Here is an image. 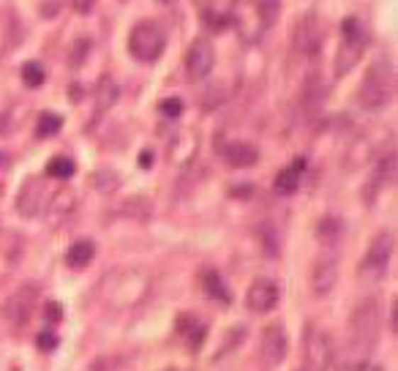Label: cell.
<instances>
[{
	"label": "cell",
	"mask_w": 398,
	"mask_h": 371,
	"mask_svg": "<svg viewBox=\"0 0 398 371\" xmlns=\"http://www.w3.org/2000/svg\"><path fill=\"white\" fill-rule=\"evenodd\" d=\"M150 289H153V279H150L148 270H142V267H115V270L101 276L96 295L106 309L126 311V309H137L148 301Z\"/></svg>",
	"instance_id": "6da1fadb"
},
{
	"label": "cell",
	"mask_w": 398,
	"mask_h": 371,
	"mask_svg": "<svg viewBox=\"0 0 398 371\" xmlns=\"http://www.w3.org/2000/svg\"><path fill=\"white\" fill-rule=\"evenodd\" d=\"M382 309L377 298H363L352 309L346 325V344L355 355H368L380 341Z\"/></svg>",
	"instance_id": "7a4b0ae2"
},
{
	"label": "cell",
	"mask_w": 398,
	"mask_h": 371,
	"mask_svg": "<svg viewBox=\"0 0 398 371\" xmlns=\"http://www.w3.org/2000/svg\"><path fill=\"white\" fill-rule=\"evenodd\" d=\"M393 96V66L387 57H380L371 69L365 71L363 82H360V106L368 109V112H377V109H385L387 101Z\"/></svg>",
	"instance_id": "3957f363"
},
{
	"label": "cell",
	"mask_w": 398,
	"mask_h": 371,
	"mask_svg": "<svg viewBox=\"0 0 398 371\" xmlns=\"http://www.w3.org/2000/svg\"><path fill=\"white\" fill-rule=\"evenodd\" d=\"M336 360L333 336L319 325H306L303 331V363L309 371H330Z\"/></svg>",
	"instance_id": "277c9868"
},
{
	"label": "cell",
	"mask_w": 398,
	"mask_h": 371,
	"mask_svg": "<svg viewBox=\"0 0 398 371\" xmlns=\"http://www.w3.org/2000/svg\"><path fill=\"white\" fill-rule=\"evenodd\" d=\"M365 31L360 25V19L346 17L344 25H341V47H338V55H336V74L344 77L355 69V63L363 57L365 50Z\"/></svg>",
	"instance_id": "5b68a950"
},
{
	"label": "cell",
	"mask_w": 398,
	"mask_h": 371,
	"mask_svg": "<svg viewBox=\"0 0 398 371\" xmlns=\"http://www.w3.org/2000/svg\"><path fill=\"white\" fill-rule=\"evenodd\" d=\"M164 47H167V35H164V31L158 28L156 22H139L137 28L131 31V35H128V50L142 63L158 60L161 52H164Z\"/></svg>",
	"instance_id": "8992f818"
},
{
	"label": "cell",
	"mask_w": 398,
	"mask_h": 371,
	"mask_svg": "<svg viewBox=\"0 0 398 371\" xmlns=\"http://www.w3.org/2000/svg\"><path fill=\"white\" fill-rule=\"evenodd\" d=\"M393 232L382 230L374 240H371V246L365 251L363 262H360V276H363L365 282H380L385 279V273H387V265H390V257H393Z\"/></svg>",
	"instance_id": "52a82bcc"
},
{
	"label": "cell",
	"mask_w": 398,
	"mask_h": 371,
	"mask_svg": "<svg viewBox=\"0 0 398 371\" xmlns=\"http://www.w3.org/2000/svg\"><path fill=\"white\" fill-rule=\"evenodd\" d=\"M229 22L238 28V33L245 44H257L265 33V22H262L260 9L254 0H235L232 11H229Z\"/></svg>",
	"instance_id": "ba28073f"
},
{
	"label": "cell",
	"mask_w": 398,
	"mask_h": 371,
	"mask_svg": "<svg viewBox=\"0 0 398 371\" xmlns=\"http://www.w3.org/2000/svg\"><path fill=\"white\" fill-rule=\"evenodd\" d=\"M216 66V50L208 38H197L189 47V55H186V77L189 82H202L208 79L210 71Z\"/></svg>",
	"instance_id": "9c48e42d"
},
{
	"label": "cell",
	"mask_w": 398,
	"mask_h": 371,
	"mask_svg": "<svg viewBox=\"0 0 398 371\" xmlns=\"http://www.w3.org/2000/svg\"><path fill=\"white\" fill-rule=\"evenodd\" d=\"M35 303H38V287L35 284H25V287H19L17 292L6 301V306H3V317L9 319L11 325H25L28 319H31V314L35 311Z\"/></svg>",
	"instance_id": "30bf717a"
},
{
	"label": "cell",
	"mask_w": 398,
	"mask_h": 371,
	"mask_svg": "<svg viewBox=\"0 0 398 371\" xmlns=\"http://www.w3.org/2000/svg\"><path fill=\"white\" fill-rule=\"evenodd\" d=\"M47 202H50V192H47V183L44 177H28L19 189L17 196V211L19 216H28L33 218L38 213L47 211Z\"/></svg>",
	"instance_id": "8fae6325"
},
{
	"label": "cell",
	"mask_w": 398,
	"mask_h": 371,
	"mask_svg": "<svg viewBox=\"0 0 398 371\" xmlns=\"http://www.w3.org/2000/svg\"><path fill=\"white\" fill-rule=\"evenodd\" d=\"M287 347H289V338L284 333V328L281 325H267L265 331H262V344H260V353H262V360H265V366L267 369H276L278 363L287 358Z\"/></svg>",
	"instance_id": "7c38bea8"
},
{
	"label": "cell",
	"mask_w": 398,
	"mask_h": 371,
	"mask_svg": "<svg viewBox=\"0 0 398 371\" xmlns=\"http://www.w3.org/2000/svg\"><path fill=\"white\" fill-rule=\"evenodd\" d=\"M245 306L254 314H267L278 306V284L270 279H257L245 292Z\"/></svg>",
	"instance_id": "4fadbf2b"
},
{
	"label": "cell",
	"mask_w": 398,
	"mask_h": 371,
	"mask_svg": "<svg viewBox=\"0 0 398 371\" xmlns=\"http://www.w3.org/2000/svg\"><path fill=\"white\" fill-rule=\"evenodd\" d=\"M294 47L300 55H316L322 47V25L316 14H306V17L297 22V31H294Z\"/></svg>",
	"instance_id": "5bb4252c"
},
{
	"label": "cell",
	"mask_w": 398,
	"mask_h": 371,
	"mask_svg": "<svg viewBox=\"0 0 398 371\" xmlns=\"http://www.w3.org/2000/svg\"><path fill=\"white\" fill-rule=\"evenodd\" d=\"M338 282V260L336 257H319L316 262H314V270H311V289L314 295H319V298H325L333 292V287Z\"/></svg>",
	"instance_id": "9a60e30c"
},
{
	"label": "cell",
	"mask_w": 398,
	"mask_h": 371,
	"mask_svg": "<svg viewBox=\"0 0 398 371\" xmlns=\"http://www.w3.org/2000/svg\"><path fill=\"white\" fill-rule=\"evenodd\" d=\"M197 150H199L197 134L194 131H180L170 142V164L183 170V167H189L191 161L197 159Z\"/></svg>",
	"instance_id": "2e32d148"
},
{
	"label": "cell",
	"mask_w": 398,
	"mask_h": 371,
	"mask_svg": "<svg viewBox=\"0 0 398 371\" xmlns=\"http://www.w3.org/2000/svg\"><path fill=\"white\" fill-rule=\"evenodd\" d=\"M77 208V196L71 194L69 189H57L50 194V202H47V221L52 224V227H60L66 218H69L71 213Z\"/></svg>",
	"instance_id": "e0dca14e"
},
{
	"label": "cell",
	"mask_w": 398,
	"mask_h": 371,
	"mask_svg": "<svg viewBox=\"0 0 398 371\" xmlns=\"http://www.w3.org/2000/svg\"><path fill=\"white\" fill-rule=\"evenodd\" d=\"M393 172H396V159H393V153H385L382 159H377L374 175H371L368 186H365V202H368V205H371L374 196L382 192V186H387V183L393 180Z\"/></svg>",
	"instance_id": "ac0fdd59"
},
{
	"label": "cell",
	"mask_w": 398,
	"mask_h": 371,
	"mask_svg": "<svg viewBox=\"0 0 398 371\" xmlns=\"http://www.w3.org/2000/svg\"><path fill=\"white\" fill-rule=\"evenodd\" d=\"M221 156H224L226 164L245 170V167H254L260 161V150L251 142H229V145L221 148Z\"/></svg>",
	"instance_id": "d6986e66"
},
{
	"label": "cell",
	"mask_w": 398,
	"mask_h": 371,
	"mask_svg": "<svg viewBox=\"0 0 398 371\" xmlns=\"http://www.w3.org/2000/svg\"><path fill=\"white\" fill-rule=\"evenodd\" d=\"M306 172V159H294L289 167H284L276 177V192L278 194H294L300 186V177Z\"/></svg>",
	"instance_id": "ffe728a7"
},
{
	"label": "cell",
	"mask_w": 398,
	"mask_h": 371,
	"mask_svg": "<svg viewBox=\"0 0 398 371\" xmlns=\"http://www.w3.org/2000/svg\"><path fill=\"white\" fill-rule=\"evenodd\" d=\"M118 96H121V90H118V82L112 79V77H101L99 79V85L93 90V99H96V109L99 112H106V109H112L115 101H118Z\"/></svg>",
	"instance_id": "44dd1931"
},
{
	"label": "cell",
	"mask_w": 398,
	"mask_h": 371,
	"mask_svg": "<svg viewBox=\"0 0 398 371\" xmlns=\"http://www.w3.org/2000/svg\"><path fill=\"white\" fill-rule=\"evenodd\" d=\"M177 331L186 336V341L191 344V350H197L202 341H205V333H208V328L199 322V319H194L191 314H183V317H177Z\"/></svg>",
	"instance_id": "7402d4cb"
},
{
	"label": "cell",
	"mask_w": 398,
	"mask_h": 371,
	"mask_svg": "<svg viewBox=\"0 0 398 371\" xmlns=\"http://www.w3.org/2000/svg\"><path fill=\"white\" fill-rule=\"evenodd\" d=\"M96 257V243L93 240H77L71 243L69 254H66V262L71 267H87Z\"/></svg>",
	"instance_id": "603a6c76"
},
{
	"label": "cell",
	"mask_w": 398,
	"mask_h": 371,
	"mask_svg": "<svg viewBox=\"0 0 398 371\" xmlns=\"http://www.w3.org/2000/svg\"><path fill=\"white\" fill-rule=\"evenodd\" d=\"M202 284H205V289H208V295L213 301L224 303V306L229 303V289H226L224 279H221L216 270H205V273H202Z\"/></svg>",
	"instance_id": "cb8c5ba5"
},
{
	"label": "cell",
	"mask_w": 398,
	"mask_h": 371,
	"mask_svg": "<svg viewBox=\"0 0 398 371\" xmlns=\"http://www.w3.org/2000/svg\"><path fill=\"white\" fill-rule=\"evenodd\" d=\"M77 170V164L69 159V156H55L50 164H47V175L55 177V180H69Z\"/></svg>",
	"instance_id": "d4e9b609"
},
{
	"label": "cell",
	"mask_w": 398,
	"mask_h": 371,
	"mask_svg": "<svg viewBox=\"0 0 398 371\" xmlns=\"http://www.w3.org/2000/svg\"><path fill=\"white\" fill-rule=\"evenodd\" d=\"M121 213L128 216V218L145 221V218H150V202H148L145 196H131V199H126V205L121 208Z\"/></svg>",
	"instance_id": "484cf974"
},
{
	"label": "cell",
	"mask_w": 398,
	"mask_h": 371,
	"mask_svg": "<svg viewBox=\"0 0 398 371\" xmlns=\"http://www.w3.org/2000/svg\"><path fill=\"white\" fill-rule=\"evenodd\" d=\"M60 126H63V118H60V115H55V112H41V115H38V123H35V134H38V137H55V134L60 131Z\"/></svg>",
	"instance_id": "4316f807"
},
{
	"label": "cell",
	"mask_w": 398,
	"mask_h": 371,
	"mask_svg": "<svg viewBox=\"0 0 398 371\" xmlns=\"http://www.w3.org/2000/svg\"><path fill=\"white\" fill-rule=\"evenodd\" d=\"M224 99H226V90L221 85H208V88L202 90V96H199V106L205 112H213V109H219V106L224 104Z\"/></svg>",
	"instance_id": "83f0119b"
},
{
	"label": "cell",
	"mask_w": 398,
	"mask_h": 371,
	"mask_svg": "<svg viewBox=\"0 0 398 371\" xmlns=\"http://www.w3.org/2000/svg\"><path fill=\"white\" fill-rule=\"evenodd\" d=\"M44 79H47V71H44L41 63L31 60V63H25V66H22V82H25L28 88H41V85H44Z\"/></svg>",
	"instance_id": "f1b7e54d"
},
{
	"label": "cell",
	"mask_w": 398,
	"mask_h": 371,
	"mask_svg": "<svg viewBox=\"0 0 398 371\" xmlns=\"http://www.w3.org/2000/svg\"><path fill=\"white\" fill-rule=\"evenodd\" d=\"M260 9V17L265 22V28H273L281 17V0H254Z\"/></svg>",
	"instance_id": "f546056e"
},
{
	"label": "cell",
	"mask_w": 398,
	"mask_h": 371,
	"mask_svg": "<svg viewBox=\"0 0 398 371\" xmlns=\"http://www.w3.org/2000/svg\"><path fill=\"white\" fill-rule=\"evenodd\" d=\"M158 109H161L167 118H180V115H183V101L172 96V99H164V101L158 104Z\"/></svg>",
	"instance_id": "4dcf8cb0"
},
{
	"label": "cell",
	"mask_w": 398,
	"mask_h": 371,
	"mask_svg": "<svg viewBox=\"0 0 398 371\" xmlns=\"http://www.w3.org/2000/svg\"><path fill=\"white\" fill-rule=\"evenodd\" d=\"M341 371H385V369H382L380 363H374V360H352Z\"/></svg>",
	"instance_id": "1f68e13d"
},
{
	"label": "cell",
	"mask_w": 398,
	"mask_h": 371,
	"mask_svg": "<svg viewBox=\"0 0 398 371\" xmlns=\"http://www.w3.org/2000/svg\"><path fill=\"white\" fill-rule=\"evenodd\" d=\"M35 344H38V350H41V353H52L55 347H57V336H55V333H47V331H44L41 336L35 338Z\"/></svg>",
	"instance_id": "d6a6232c"
},
{
	"label": "cell",
	"mask_w": 398,
	"mask_h": 371,
	"mask_svg": "<svg viewBox=\"0 0 398 371\" xmlns=\"http://www.w3.org/2000/svg\"><path fill=\"white\" fill-rule=\"evenodd\" d=\"M71 6V11H77V14H90L93 11V6H96V0H66Z\"/></svg>",
	"instance_id": "836d02e7"
},
{
	"label": "cell",
	"mask_w": 398,
	"mask_h": 371,
	"mask_svg": "<svg viewBox=\"0 0 398 371\" xmlns=\"http://www.w3.org/2000/svg\"><path fill=\"white\" fill-rule=\"evenodd\" d=\"M44 317H47V322H60V317H63V309H60V303H57V301L47 303V309H44Z\"/></svg>",
	"instance_id": "e575fe53"
},
{
	"label": "cell",
	"mask_w": 398,
	"mask_h": 371,
	"mask_svg": "<svg viewBox=\"0 0 398 371\" xmlns=\"http://www.w3.org/2000/svg\"><path fill=\"white\" fill-rule=\"evenodd\" d=\"M87 47H90V41H87V38H82V41H77V52H74V57H69L71 66H79V63H82V57H85Z\"/></svg>",
	"instance_id": "d590c367"
},
{
	"label": "cell",
	"mask_w": 398,
	"mask_h": 371,
	"mask_svg": "<svg viewBox=\"0 0 398 371\" xmlns=\"http://www.w3.org/2000/svg\"><path fill=\"white\" fill-rule=\"evenodd\" d=\"M142 167H150V153H142Z\"/></svg>",
	"instance_id": "8d00e7d4"
},
{
	"label": "cell",
	"mask_w": 398,
	"mask_h": 371,
	"mask_svg": "<svg viewBox=\"0 0 398 371\" xmlns=\"http://www.w3.org/2000/svg\"><path fill=\"white\" fill-rule=\"evenodd\" d=\"M167 371H177V369H167Z\"/></svg>",
	"instance_id": "74e56055"
}]
</instances>
